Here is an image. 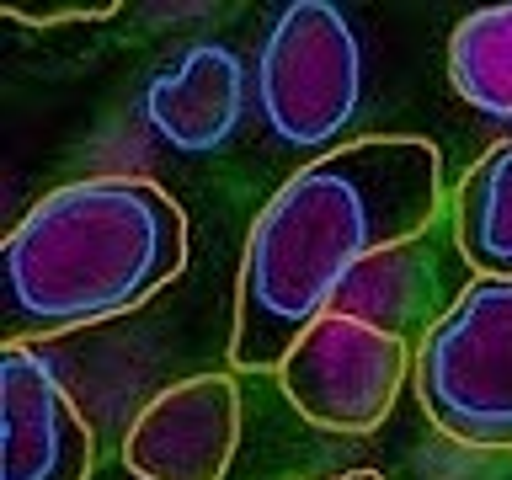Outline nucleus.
Segmentation results:
<instances>
[{
  "mask_svg": "<svg viewBox=\"0 0 512 480\" xmlns=\"http://www.w3.org/2000/svg\"><path fill=\"white\" fill-rule=\"evenodd\" d=\"M454 246L470 278H512V139H496L454 192Z\"/></svg>",
  "mask_w": 512,
  "mask_h": 480,
  "instance_id": "obj_9",
  "label": "nucleus"
},
{
  "mask_svg": "<svg viewBox=\"0 0 512 480\" xmlns=\"http://www.w3.org/2000/svg\"><path fill=\"white\" fill-rule=\"evenodd\" d=\"M432 283H438L432 256H422V246L406 240V246H390V251L368 256V262L342 283V294H336L331 310L363 315V320H374V326L395 331V336H411L416 326L427 331L432 320H438V315H427Z\"/></svg>",
  "mask_w": 512,
  "mask_h": 480,
  "instance_id": "obj_10",
  "label": "nucleus"
},
{
  "mask_svg": "<svg viewBox=\"0 0 512 480\" xmlns=\"http://www.w3.org/2000/svg\"><path fill=\"white\" fill-rule=\"evenodd\" d=\"M11 22H22V27H91V22H107V16H118V6H38V11H27V6H6Z\"/></svg>",
  "mask_w": 512,
  "mask_h": 480,
  "instance_id": "obj_12",
  "label": "nucleus"
},
{
  "mask_svg": "<svg viewBox=\"0 0 512 480\" xmlns=\"http://www.w3.org/2000/svg\"><path fill=\"white\" fill-rule=\"evenodd\" d=\"M363 38L331 0H294L272 16L256 54V107L267 134L299 155H331L363 107Z\"/></svg>",
  "mask_w": 512,
  "mask_h": 480,
  "instance_id": "obj_4",
  "label": "nucleus"
},
{
  "mask_svg": "<svg viewBox=\"0 0 512 480\" xmlns=\"http://www.w3.org/2000/svg\"><path fill=\"white\" fill-rule=\"evenodd\" d=\"M336 480H384L379 470H347V475H336Z\"/></svg>",
  "mask_w": 512,
  "mask_h": 480,
  "instance_id": "obj_13",
  "label": "nucleus"
},
{
  "mask_svg": "<svg viewBox=\"0 0 512 480\" xmlns=\"http://www.w3.org/2000/svg\"><path fill=\"white\" fill-rule=\"evenodd\" d=\"M448 80L459 102L512 123V6L470 11L448 38Z\"/></svg>",
  "mask_w": 512,
  "mask_h": 480,
  "instance_id": "obj_11",
  "label": "nucleus"
},
{
  "mask_svg": "<svg viewBox=\"0 0 512 480\" xmlns=\"http://www.w3.org/2000/svg\"><path fill=\"white\" fill-rule=\"evenodd\" d=\"M6 342L70 336L150 304L187 267V214L150 176L54 187L6 235Z\"/></svg>",
  "mask_w": 512,
  "mask_h": 480,
  "instance_id": "obj_2",
  "label": "nucleus"
},
{
  "mask_svg": "<svg viewBox=\"0 0 512 480\" xmlns=\"http://www.w3.org/2000/svg\"><path fill=\"white\" fill-rule=\"evenodd\" d=\"M251 80L230 43H192L144 86V123L176 155H214L246 123Z\"/></svg>",
  "mask_w": 512,
  "mask_h": 480,
  "instance_id": "obj_8",
  "label": "nucleus"
},
{
  "mask_svg": "<svg viewBox=\"0 0 512 480\" xmlns=\"http://www.w3.org/2000/svg\"><path fill=\"white\" fill-rule=\"evenodd\" d=\"M240 443V395L224 374H192L160 390L123 438L139 480H224Z\"/></svg>",
  "mask_w": 512,
  "mask_h": 480,
  "instance_id": "obj_7",
  "label": "nucleus"
},
{
  "mask_svg": "<svg viewBox=\"0 0 512 480\" xmlns=\"http://www.w3.org/2000/svg\"><path fill=\"white\" fill-rule=\"evenodd\" d=\"M406 374H411L406 336L384 331L363 315L326 310L283 358L278 384L288 406L310 427L363 438L395 411Z\"/></svg>",
  "mask_w": 512,
  "mask_h": 480,
  "instance_id": "obj_5",
  "label": "nucleus"
},
{
  "mask_svg": "<svg viewBox=\"0 0 512 480\" xmlns=\"http://www.w3.org/2000/svg\"><path fill=\"white\" fill-rule=\"evenodd\" d=\"M443 208L427 139L368 134L299 166L267 198L235 278V374H278L368 256L422 240Z\"/></svg>",
  "mask_w": 512,
  "mask_h": 480,
  "instance_id": "obj_1",
  "label": "nucleus"
},
{
  "mask_svg": "<svg viewBox=\"0 0 512 480\" xmlns=\"http://www.w3.org/2000/svg\"><path fill=\"white\" fill-rule=\"evenodd\" d=\"M416 395L459 448H512V278H470L448 299L416 347Z\"/></svg>",
  "mask_w": 512,
  "mask_h": 480,
  "instance_id": "obj_3",
  "label": "nucleus"
},
{
  "mask_svg": "<svg viewBox=\"0 0 512 480\" xmlns=\"http://www.w3.org/2000/svg\"><path fill=\"white\" fill-rule=\"evenodd\" d=\"M96 443L43 352L0 347V480H91Z\"/></svg>",
  "mask_w": 512,
  "mask_h": 480,
  "instance_id": "obj_6",
  "label": "nucleus"
}]
</instances>
